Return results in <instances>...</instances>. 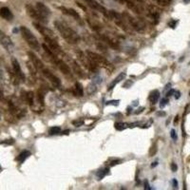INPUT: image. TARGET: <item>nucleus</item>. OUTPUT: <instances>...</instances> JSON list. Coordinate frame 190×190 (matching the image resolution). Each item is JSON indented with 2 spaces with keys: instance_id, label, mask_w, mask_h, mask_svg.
I'll return each instance as SVG.
<instances>
[{
  "instance_id": "f257e3e1",
  "label": "nucleus",
  "mask_w": 190,
  "mask_h": 190,
  "mask_svg": "<svg viewBox=\"0 0 190 190\" xmlns=\"http://www.w3.org/2000/svg\"><path fill=\"white\" fill-rule=\"evenodd\" d=\"M54 26L57 29V31L59 32L60 35H61L68 43L75 45L80 41V36L72 28H69L68 26L65 25L64 23L60 22V21H54Z\"/></svg>"
},
{
  "instance_id": "f03ea898",
  "label": "nucleus",
  "mask_w": 190,
  "mask_h": 190,
  "mask_svg": "<svg viewBox=\"0 0 190 190\" xmlns=\"http://www.w3.org/2000/svg\"><path fill=\"white\" fill-rule=\"evenodd\" d=\"M20 33H21L23 38L25 39L26 43L29 46V48H32L35 52L40 51V44L38 42V40L34 36V34L29 31V29H28L25 26H22L20 27Z\"/></svg>"
},
{
  "instance_id": "7ed1b4c3",
  "label": "nucleus",
  "mask_w": 190,
  "mask_h": 190,
  "mask_svg": "<svg viewBox=\"0 0 190 190\" xmlns=\"http://www.w3.org/2000/svg\"><path fill=\"white\" fill-rule=\"evenodd\" d=\"M87 55L92 60V62L97 66V67H100V68H104L107 71H111L112 72L113 71V66L112 64L108 61L107 58H105L104 56L100 55L96 52H91V51H87L86 52Z\"/></svg>"
},
{
  "instance_id": "20e7f679",
  "label": "nucleus",
  "mask_w": 190,
  "mask_h": 190,
  "mask_svg": "<svg viewBox=\"0 0 190 190\" xmlns=\"http://www.w3.org/2000/svg\"><path fill=\"white\" fill-rule=\"evenodd\" d=\"M45 44L47 45V47L51 49V51L57 55L59 58H62V57H67V55L65 54V52H63L62 48L59 46L58 42H56L55 39H52V38H48L45 37Z\"/></svg>"
},
{
  "instance_id": "39448f33",
  "label": "nucleus",
  "mask_w": 190,
  "mask_h": 190,
  "mask_svg": "<svg viewBox=\"0 0 190 190\" xmlns=\"http://www.w3.org/2000/svg\"><path fill=\"white\" fill-rule=\"evenodd\" d=\"M26 11L27 14L31 16L33 20H35V22H38L40 24H46L48 23V19L44 17L41 14H40L35 7H33L32 4H27L26 5Z\"/></svg>"
},
{
  "instance_id": "423d86ee",
  "label": "nucleus",
  "mask_w": 190,
  "mask_h": 190,
  "mask_svg": "<svg viewBox=\"0 0 190 190\" xmlns=\"http://www.w3.org/2000/svg\"><path fill=\"white\" fill-rule=\"evenodd\" d=\"M77 58L79 60V62L81 63V65H83L87 69H88V71H91V72H96L98 67L92 62V60L87 55V53H84L82 52H78Z\"/></svg>"
},
{
  "instance_id": "0eeeda50",
  "label": "nucleus",
  "mask_w": 190,
  "mask_h": 190,
  "mask_svg": "<svg viewBox=\"0 0 190 190\" xmlns=\"http://www.w3.org/2000/svg\"><path fill=\"white\" fill-rule=\"evenodd\" d=\"M123 16L125 17V19H126V21L127 22V24L130 26L132 29H134L136 32H139V33H143L144 32L145 26H144V24L141 21H139V20L136 19V18H133L130 14L126 13V12L123 13Z\"/></svg>"
},
{
  "instance_id": "6e6552de",
  "label": "nucleus",
  "mask_w": 190,
  "mask_h": 190,
  "mask_svg": "<svg viewBox=\"0 0 190 190\" xmlns=\"http://www.w3.org/2000/svg\"><path fill=\"white\" fill-rule=\"evenodd\" d=\"M109 18L115 22V24L117 26H119L122 29H124L125 32H128V24L127 22L126 21L125 17L123 16V14H119L118 13H116L115 11H111L109 12Z\"/></svg>"
},
{
  "instance_id": "1a4fd4ad",
  "label": "nucleus",
  "mask_w": 190,
  "mask_h": 190,
  "mask_svg": "<svg viewBox=\"0 0 190 190\" xmlns=\"http://www.w3.org/2000/svg\"><path fill=\"white\" fill-rule=\"evenodd\" d=\"M0 45H1L8 52H13L14 49V44L5 33L0 29Z\"/></svg>"
},
{
  "instance_id": "9d476101",
  "label": "nucleus",
  "mask_w": 190,
  "mask_h": 190,
  "mask_svg": "<svg viewBox=\"0 0 190 190\" xmlns=\"http://www.w3.org/2000/svg\"><path fill=\"white\" fill-rule=\"evenodd\" d=\"M33 27L37 29V31L43 35V37H48V38H52V39H55L56 40V36L54 34V33L52 31L51 29H48L47 27H45L43 24H40L38 22H33Z\"/></svg>"
},
{
  "instance_id": "9b49d317",
  "label": "nucleus",
  "mask_w": 190,
  "mask_h": 190,
  "mask_svg": "<svg viewBox=\"0 0 190 190\" xmlns=\"http://www.w3.org/2000/svg\"><path fill=\"white\" fill-rule=\"evenodd\" d=\"M41 72H42V74L48 80V81L51 82V84H52V86H54L55 87H59L60 86H61V81H60V79H59L57 76H55V75H54L51 71H49V69H48L46 67L42 69Z\"/></svg>"
},
{
  "instance_id": "f8f14e48",
  "label": "nucleus",
  "mask_w": 190,
  "mask_h": 190,
  "mask_svg": "<svg viewBox=\"0 0 190 190\" xmlns=\"http://www.w3.org/2000/svg\"><path fill=\"white\" fill-rule=\"evenodd\" d=\"M11 61H12V67H13V69H14V76L19 80V81L24 82L26 77H25V74H24V72H23V71H22L21 67H20L18 61H17V60H16L14 57L12 58Z\"/></svg>"
},
{
  "instance_id": "ddd939ff",
  "label": "nucleus",
  "mask_w": 190,
  "mask_h": 190,
  "mask_svg": "<svg viewBox=\"0 0 190 190\" xmlns=\"http://www.w3.org/2000/svg\"><path fill=\"white\" fill-rule=\"evenodd\" d=\"M85 1L87 2V4L89 7H91V9L95 10V11H97V12H99V13L103 14L106 17H108V18H109V12L107 11V10L104 6H102L100 3H98L96 0H85Z\"/></svg>"
},
{
  "instance_id": "4468645a",
  "label": "nucleus",
  "mask_w": 190,
  "mask_h": 190,
  "mask_svg": "<svg viewBox=\"0 0 190 190\" xmlns=\"http://www.w3.org/2000/svg\"><path fill=\"white\" fill-rule=\"evenodd\" d=\"M28 56H29V61H31V62L34 65V67L37 68V71L41 72L42 69L45 68L43 62L35 55V53H34L33 52H28Z\"/></svg>"
},
{
  "instance_id": "2eb2a0df",
  "label": "nucleus",
  "mask_w": 190,
  "mask_h": 190,
  "mask_svg": "<svg viewBox=\"0 0 190 190\" xmlns=\"http://www.w3.org/2000/svg\"><path fill=\"white\" fill-rule=\"evenodd\" d=\"M102 83V77L96 76L92 79V81L87 85V93L93 94L99 87V85Z\"/></svg>"
},
{
  "instance_id": "dca6fc26",
  "label": "nucleus",
  "mask_w": 190,
  "mask_h": 190,
  "mask_svg": "<svg viewBox=\"0 0 190 190\" xmlns=\"http://www.w3.org/2000/svg\"><path fill=\"white\" fill-rule=\"evenodd\" d=\"M35 8L37 11L41 14L44 17H46L47 19L48 18V16L52 14V12H51V10H49L44 3L42 2H37L35 4Z\"/></svg>"
},
{
  "instance_id": "f3484780",
  "label": "nucleus",
  "mask_w": 190,
  "mask_h": 190,
  "mask_svg": "<svg viewBox=\"0 0 190 190\" xmlns=\"http://www.w3.org/2000/svg\"><path fill=\"white\" fill-rule=\"evenodd\" d=\"M59 10H61L63 14L73 17V19H75L76 21L81 22V17H80L79 14H78L76 11H74V10H72V9H68V8H65V7H59Z\"/></svg>"
},
{
  "instance_id": "a211bd4d",
  "label": "nucleus",
  "mask_w": 190,
  "mask_h": 190,
  "mask_svg": "<svg viewBox=\"0 0 190 190\" xmlns=\"http://www.w3.org/2000/svg\"><path fill=\"white\" fill-rule=\"evenodd\" d=\"M0 17H2L5 20H8V21H11V20L14 19V14H12L11 10L7 7H3L0 9Z\"/></svg>"
},
{
  "instance_id": "6ab92c4d",
  "label": "nucleus",
  "mask_w": 190,
  "mask_h": 190,
  "mask_svg": "<svg viewBox=\"0 0 190 190\" xmlns=\"http://www.w3.org/2000/svg\"><path fill=\"white\" fill-rule=\"evenodd\" d=\"M71 65H72L73 72L76 75H78L80 77H84V72L82 71V68H81V67H80V65L76 61H74V60H71Z\"/></svg>"
},
{
  "instance_id": "aec40b11",
  "label": "nucleus",
  "mask_w": 190,
  "mask_h": 190,
  "mask_svg": "<svg viewBox=\"0 0 190 190\" xmlns=\"http://www.w3.org/2000/svg\"><path fill=\"white\" fill-rule=\"evenodd\" d=\"M126 72H121V73H120L114 80H113V81H112V83L111 84V85H109L108 86V88H107V91H111V89H113V87L119 83V82H121L122 81V80H125L126 79Z\"/></svg>"
},
{
  "instance_id": "412c9836",
  "label": "nucleus",
  "mask_w": 190,
  "mask_h": 190,
  "mask_svg": "<svg viewBox=\"0 0 190 190\" xmlns=\"http://www.w3.org/2000/svg\"><path fill=\"white\" fill-rule=\"evenodd\" d=\"M118 1H120L121 3L126 4L129 10H131L132 12H134V13H136V14H140V13H141L140 9H139L132 1H130V0H118Z\"/></svg>"
},
{
  "instance_id": "4be33fe9",
  "label": "nucleus",
  "mask_w": 190,
  "mask_h": 190,
  "mask_svg": "<svg viewBox=\"0 0 190 190\" xmlns=\"http://www.w3.org/2000/svg\"><path fill=\"white\" fill-rule=\"evenodd\" d=\"M148 99H149V101H150V103L152 105H155L158 102V100L160 99V91H157V89L152 91L150 93H149Z\"/></svg>"
},
{
  "instance_id": "5701e85b",
  "label": "nucleus",
  "mask_w": 190,
  "mask_h": 190,
  "mask_svg": "<svg viewBox=\"0 0 190 190\" xmlns=\"http://www.w3.org/2000/svg\"><path fill=\"white\" fill-rule=\"evenodd\" d=\"M29 156H31V152H29V150H24V151H22L21 153L18 155V157H17L16 160H17V161H18L20 164H22V163L25 162V160H26L27 158H29Z\"/></svg>"
},
{
  "instance_id": "b1692460",
  "label": "nucleus",
  "mask_w": 190,
  "mask_h": 190,
  "mask_svg": "<svg viewBox=\"0 0 190 190\" xmlns=\"http://www.w3.org/2000/svg\"><path fill=\"white\" fill-rule=\"evenodd\" d=\"M101 38L103 39V41H104V42L107 43L109 46H111V48H113L114 49H118V48H119V47H118V45L116 44V42L113 41V40H111V38H108L107 36H104V35H102Z\"/></svg>"
},
{
  "instance_id": "393cba45",
  "label": "nucleus",
  "mask_w": 190,
  "mask_h": 190,
  "mask_svg": "<svg viewBox=\"0 0 190 190\" xmlns=\"http://www.w3.org/2000/svg\"><path fill=\"white\" fill-rule=\"evenodd\" d=\"M75 93L77 96H83L84 95V91H83V87L81 83L77 82L75 84Z\"/></svg>"
},
{
  "instance_id": "a878e982",
  "label": "nucleus",
  "mask_w": 190,
  "mask_h": 190,
  "mask_svg": "<svg viewBox=\"0 0 190 190\" xmlns=\"http://www.w3.org/2000/svg\"><path fill=\"white\" fill-rule=\"evenodd\" d=\"M108 173H109V169L108 168H104V169H101V170H99L96 173V176L99 178V180H101L104 177H106Z\"/></svg>"
},
{
  "instance_id": "bb28decb",
  "label": "nucleus",
  "mask_w": 190,
  "mask_h": 190,
  "mask_svg": "<svg viewBox=\"0 0 190 190\" xmlns=\"http://www.w3.org/2000/svg\"><path fill=\"white\" fill-rule=\"evenodd\" d=\"M60 131H61V129H60L59 126H52V127L49 128L48 133L51 134V135H55V134L60 133Z\"/></svg>"
},
{
  "instance_id": "cd10ccee",
  "label": "nucleus",
  "mask_w": 190,
  "mask_h": 190,
  "mask_svg": "<svg viewBox=\"0 0 190 190\" xmlns=\"http://www.w3.org/2000/svg\"><path fill=\"white\" fill-rule=\"evenodd\" d=\"M115 128L117 129V130H124L125 128H126L127 125L125 124V123H121V122H119V123H115L114 125Z\"/></svg>"
},
{
  "instance_id": "c85d7f7f",
  "label": "nucleus",
  "mask_w": 190,
  "mask_h": 190,
  "mask_svg": "<svg viewBox=\"0 0 190 190\" xmlns=\"http://www.w3.org/2000/svg\"><path fill=\"white\" fill-rule=\"evenodd\" d=\"M156 1L159 5H162V6H167L171 3L172 0H154Z\"/></svg>"
},
{
  "instance_id": "c756f323",
  "label": "nucleus",
  "mask_w": 190,
  "mask_h": 190,
  "mask_svg": "<svg viewBox=\"0 0 190 190\" xmlns=\"http://www.w3.org/2000/svg\"><path fill=\"white\" fill-rule=\"evenodd\" d=\"M72 125H73V126H75L76 127H78V126H81L82 125H84V120H81V119L75 120V121H72Z\"/></svg>"
},
{
  "instance_id": "7c9ffc66",
  "label": "nucleus",
  "mask_w": 190,
  "mask_h": 190,
  "mask_svg": "<svg viewBox=\"0 0 190 190\" xmlns=\"http://www.w3.org/2000/svg\"><path fill=\"white\" fill-rule=\"evenodd\" d=\"M157 146H156V145L154 144L153 145H152V147L150 148V150H149V155H150V157H152V156H154L155 155V153H156V151H157V148H156Z\"/></svg>"
},
{
  "instance_id": "2f4dec72",
  "label": "nucleus",
  "mask_w": 190,
  "mask_h": 190,
  "mask_svg": "<svg viewBox=\"0 0 190 190\" xmlns=\"http://www.w3.org/2000/svg\"><path fill=\"white\" fill-rule=\"evenodd\" d=\"M120 104V101L118 100H112V101H107L106 103V106H109V105H112V106H118Z\"/></svg>"
},
{
  "instance_id": "473e14b6",
  "label": "nucleus",
  "mask_w": 190,
  "mask_h": 190,
  "mask_svg": "<svg viewBox=\"0 0 190 190\" xmlns=\"http://www.w3.org/2000/svg\"><path fill=\"white\" fill-rule=\"evenodd\" d=\"M167 103H168V99H167V98H164V99H162L161 104H160V107H164L165 106L167 105Z\"/></svg>"
},
{
  "instance_id": "72a5a7b5",
  "label": "nucleus",
  "mask_w": 190,
  "mask_h": 190,
  "mask_svg": "<svg viewBox=\"0 0 190 190\" xmlns=\"http://www.w3.org/2000/svg\"><path fill=\"white\" fill-rule=\"evenodd\" d=\"M170 135H171V138L174 140V141H177V139H178V136H177V133L176 131L174 130V129H172L171 132H170Z\"/></svg>"
},
{
  "instance_id": "f704fd0d",
  "label": "nucleus",
  "mask_w": 190,
  "mask_h": 190,
  "mask_svg": "<svg viewBox=\"0 0 190 190\" xmlns=\"http://www.w3.org/2000/svg\"><path fill=\"white\" fill-rule=\"evenodd\" d=\"M121 163V161H120V160H112V161L111 162V166H114V165H118V164H120Z\"/></svg>"
},
{
  "instance_id": "c9c22d12",
  "label": "nucleus",
  "mask_w": 190,
  "mask_h": 190,
  "mask_svg": "<svg viewBox=\"0 0 190 190\" xmlns=\"http://www.w3.org/2000/svg\"><path fill=\"white\" fill-rule=\"evenodd\" d=\"M176 24H177V21H175V20H171V21L168 23L169 27H170V28H172V29H174V28H175Z\"/></svg>"
},
{
  "instance_id": "e433bc0d",
  "label": "nucleus",
  "mask_w": 190,
  "mask_h": 190,
  "mask_svg": "<svg viewBox=\"0 0 190 190\" xmlns=\"http://www.w3.org/2000/svg\"><path fill=\"white\" fill-rule=\"evenodd\" d=\"M171 169H172V171H173V172H176V171H177V169H178L177 165L173 163V164L171 165Z\"/></svg>"
},
{
  "instance_id": "4c0bfd02",
  "label": "nucleus",
  "mask_w": 190,
  "mask_h": 190,
  "mask_svg": "<svg viewBox=\"0 0 190 190\" xmlns=\"http://www.w3.org/2000/svg\"><path fill=\"white\" fill-rule=\"evenodd\" d=\"M173 94L175 95V98H176V99H179L180 96H181V92L178 91H174V93H173Z\"/></svg>"
},
{
  "instance_id": "58836bf2",
  "label": "nucleus",
  "mask_w": 190,
  "mask_h": 190,
  "mask_svg": "<svg viewBox=\"0 0 190 190\" xmlns=\"http://www.w3.org/2000/svg\"><path fill=\"white\" fill-rule=\"evenodd\" d=\"M144 109H145V107H140V108L137 109V111H135L134 113H135V114H139V113L143 112V111H144Z\"/></svg>"
},
{
  "instance_id": "ea45409f",
  "label": "nucleus",
  "mask_w": 190,
  "mask_h": 190,
  "mask_svg": "<svg viewBox=\"0 0 190 190\" xmlns=\"http://www.w3.org/2000/svg\"><path fill=\"white\" fill-rule=\"evenodd\" d=\"M145 190H148V189H150V186H149V184H148V182L146 181H145Z\"/></svg>"
},
{
  "instance_id": "a19ab883",
  "label": "nucleus",
  "mask_w": 190,
  "mask_h": 190,
  "mask_svg": "<svg viewBox=\"0 0 190 190\" xmlns=\"http://www.w3.org/2000/svg\"><path fill=\"white\" fill-rule=\"evenodd\" d=\"M172 183H173V185H174V187H177L178 186V182L176 181L175 179H173V181H172Z\"/></svg>"
},
{
  "instance_id": "79ce46f5",
  "label": "nucleus",
  "mask_w": 190,
  "mask_h": 190,
  "mask_svg": "<svg viewBox=\"0 0 190 190\" xmlns=\"http://www.w3.org/2000/svg\"><path fill=\"white\" fill-rule=\"evenodd\" d=\"M170 87H171V84H167L165 89V91H167V89H169V88H170Z\"/></svg>"
},
{
  "instance_id": "37998d69",
  "label": "nucleus",
  "mask_w": 190,
  "mask_h": 190,
  "mask_svg": "<svg viewBox=\"0 0 190 190\" xmlns=\"http://www.w3.org/2000/svg\"><path fill=\"white\" fill-rule=\"evenodd\" d=\"M184 2L185 4H188V3L190 2V0H184Z\"/></svg>"
},
{
  "instance_id": "c03bdc74",
  "label": "nucleus",
  "mask_w": 190,
  "mask_h": 190,
  "mask_svg": "<svg viewBox=\"0 0 190 190\" xmlns=\"http://www.w3.org/2000/svg\"><path fill=\"white\" fill-rule=\"evenodd\" d=\"M157 165H158V163H157V162H155V163H153V165H152L151 166H152V167H154V166H156Z\"/></svg>"
},
{
  "instance_id": "a18cd8bd",
  "label": "nucleus",
  "mask_w": 190,
  "mask_h": 190,
  "mask_svg": "<svg viewBox=\"0 0 190 190\" xmlns=\"http://www.w3.org/2000/svg\"><path fill=\"white\" fill-rule=\"evenodd\" d=\"M136 1H138V2H140V3H143L144 0H136Z\"/></svg>"
},
{
  "instance_id": "49530a36",
  "label": "nucleus",
  "mask_w": 190,
  "mask_h": 190,
  "mask_svg": "<svg viewBox=\"0 0 190 190\" xmlns=\"http://www.w3.org/2000/svg\"><path fill=\"white\" fill-rule=\"evenodd\" d=\"M189 95H190V91H189Z\"/></svg>"
}]
</instances>
